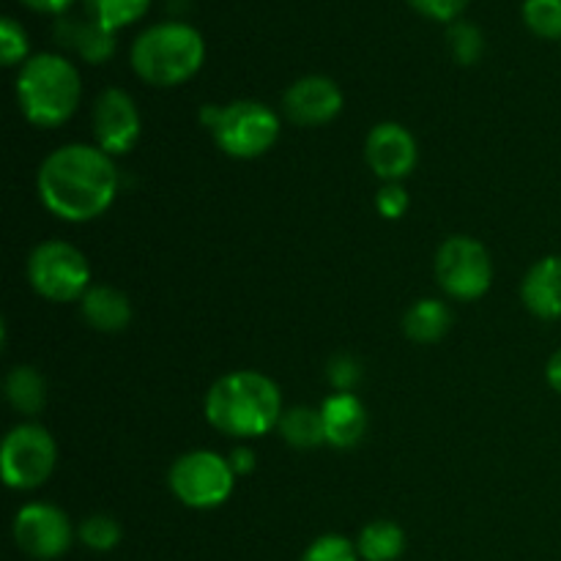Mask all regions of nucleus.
<instances>
[{
	"mask_svg": "<svg viewBox=\"0 0 561 561\" xmlns=\"http://www.w3.org/2000/svg\"><path fill=\"white\" fill-rule=\"evenodd\" d=\"M58 447L47 427L22 422L11 427L0 447V474L11 491H36L53 477Z\"/></svg>",
	"mask_w": 561,
	"mask_h": 561,
	"instance_id": "nucleus-8",
	"label": "nucleus"
},
{
	"mask_svg": "<svg viewBox=\"0 0 561 561\" xmlns=\"http://www.w3.org/2000/svg\"><path fill=\"white\" fill-rule=\"evenodd\" d=\"M230 469L236 471V477H244V474H250L252 469H255V455H252V449H247V447H239V449H233V455H230Z\"/></svg>",
	"mask_w": 561,
	"mask_h": 561,
	"instance_id": "nucleus-31",
	"label": "nucleus"
},
{
	"mask_svg": "<svg viewBox=\"0 0 561 561\" xmlns=\"http://www.w3.org/2000/svg\"><path fill=\"white\" fill-rule=\"evenodd\" d=\"M356 551L365 561H398L405 551V531L394 520H373L356 537Z\"/></svg>",
	"mask_w": 561,
	"mask_h": 561,
	"instance_id": "nucleus-20",
	"label": "nucleus"
},
{
	"mask_svg": "<svg viewBox=\"0 0 561 561\" xmlns=\"http://www.w3.org/2000/svg\"><path fill=\"white\" fill-rule=\"evenodd\" d=\"M546 376H548V383H551V387L561 394V348L551 356V362H548Z\"/></svg>",
	"mask_w": 561,
	"mask_h": 561,
	"instance_id": "nucleus-33",
	"label": "nucleus"
},
{
	"mask_svg": "<svg viewBox=\"0 0 561 561\" xmlns=\"http://www.w3.org/2000/svg\"><path fill=\"white\" fill-rule=\"evenodd\" d=\"M447 42H449V49H453V58L463 66L477 64V58H480L482 49H485V38H482L480 27L463 20L449 25Z\"/></svg>",
	"mask_w": 561,
	"mask_h": 561,
	"instance_id": "nucleus-25",
	"label": "nucleus"
},
{
	"mask_svg": "<svg viewBox=\"0 0 561 561\" xmlns=\"http://www.w3.org/2000/svg\"><path fill=\"white\" fill-rule=\"evenodd\" d=\"M20 3L31 11H38V14H64L75 0H20Z\"/></svg>",
	"mask_w": 561,
	"mask_h": 561,
	"instance_id": "nucleus-32",
	"label": "nucleus"
},
{
	"mask_svg": "<svg viewBox=\"0 0 561 561\" xmlns=\"http://www.w3.org/2000/svg\"><path fill=\"white\" fill-rule=\"evenodd\" d=\"M436 279L453 299H482L493 283L491 252L471 236H449L436 252Z\"/></svg>",
	"mask_w": 561,
	"mask_h": 561,
	"instance_id": "nucleus-9",
	"label": "nucleus"
},
{
	"mask_svg": "<svg viewBox=\"0 0 561 561\" xmlns=\"http://www.w3.org/2000/svg\"><path fill=\"white\" fill-rule=\"evenodd\" d=\"M283 110L290 124L305 126V129L332 124L340 115V110H343V91H340V85L332 77H299L283 93Z\"/></svg>",
	"mask_w": 561,
	"mask_h": 561,
	"instance_id": "nucleus-13",
	"label": "nucleus"
},
{
	"mask_svg": "<svg viewBox=\"0 0 561 561\" xmlns=\"http://www.w3.org/2000/svg\"><path fill=\"white\" fill-rule=\"evenodd\" d=\"M376 208L383 219H400L409 211V192L403 190V184H383L376 197Z\"/></svg>",
	"mask_w": 561,
	"mask_h": 561,
	"instance_id": "nucleus-30",
	"label": "nucleus"
},
{
	"mask_svg": "<svg viewBox=\"0 0 561 561\" xmlns=\"http://www.w3.org/2000/svg\"><path fill=\"white\" fill-rule=\"evenodd\" d=\"M524 22L535 36L559 42L561 38V0H526Z\"/></svg>",
	"mask_w": 561,
	"mask_h": 561,
	"instance_id": "nucleus-23",
	"label": "nucleus"
},
{
	"mask_svg": "<svg viewBox=\"0 0 561 561\" xmlns=\"http://www.w3.org/2000/svg\"><path fill=\"white\" fill-rule=\"evenodd\" d=\"M80 312L85 323L96 332L118 334L131 321V301L124 290L113 285H91L80 299Z\"/></svg>",
	"mask_w": 561,
	"mask_h": 561,
	"instance_id": "nucleus-17",
	"label": "nucleus"
},
{
	"mask_svg": "<svg viewBox=\"0 0 561 561\" xmlns=\"http://www.w3.org/2000/svg\"><path fill=\"white\" fill-rule=\"evenodd\" d=\"M520 299L531 316L542 321L561 318V255H548L526 272Z\"/></svg>",
	"mask_w": 561,
	"mask_h": 561,
	"instance_id": "nucleus-14",
	"label": "nucleus"
},
{
	"mask_svg": "<svg viewBox=\"0 0 561 561\" xmlns=\"http://www.w3.org/2000/svg\"><path fill=\"white\" fill-rule=\"evenodd\" d=\"M168 485L184 507L214 510L233 493L236 471L230 469V460L214 449H192L170 466Z\"/></svg>",
	"mask_w": 561,
	"mask_h": 561,
	"instance_id": "nucleus-7",
	"label": "nucleus"
},
{
	"mask_svg": "<svg viewBox=\"0 0 561 561\" xmlns=\"http://www.w3.org/2000/svg\"><path fill=\"white\" fill-rule=\"evenodd\" d=\"M148 9L151 0H85L88 16L113 33L146 16Z\"/></svg>",
	"mask_w": 561,
	"mask_h": 561,
	"instance_id": "nucleus-22",
	"label": "nucleus"
},
{
	"mask_svg": "<svg viewBox=\"0 0 561 561\" xmlns=\"http://www.w3.org/2000/svg\"><path fill=\"white\" fill-rule=\"evenodd\" d=\"M466 3H469V0H409V5L416 14L427 16V20L433 22H449V25L458 22Z\"/></svg>",
	"mask_w": 561,
	"mask_h": 561,
	"instance_id": "nucleus-29",
	"label": "nucleus"
},
{
	"mask_svg": "<svg viewBox=\"0 0 561 561\" xmlns=\"http://www.w3.org/2000/svg\"><path fill=\"white\" fill-rule=\"evenodd\" d=\"M365 159L367 168L378 179H383L387 184H400V181L414 173L416 159H420L416 137L403 124L383 121V124L373 126L370 135H367Z\"/></svg>",
	"mask_w": 561,
	"mask_h": 561,
	"instance_id": "nucleus-12",
	"label": "nucleus"
},
{
	"mask_svg": "<svg viewBox=\"0 0 561 561\" xmlns=\"http://www.w3.org/2000/svg\"><path fill=\"white\" fill-rule=\"evenodd\" d=\"M27 283L55 305L80 301L91 288V263L69 241H42L27 257Z\"/></svg>",
	"mask_w": 561,
	"mask_h": 561,
	"instance_id": "nucleus-6",
	"label": "nucleus"
},
{
	"mask_svg": "<svg viewBox=\"0 0 561 561\" xmlns=\"http://www.w3.org/2000/svg\"><path fill=\"white\" fill-rule=\"evenodd\" d=\"M27 33L22 31V25L11 16H3L0 20V60L3 66H16V64H25L27 60Z\"/></svg>",
	"mask_w": 561,
	"mask_h": 561,
	"instance_id": "nucleus-27",
	"label": "nucleus"
},
{
	"mask_svg": "<svg viewBox=\"0 0 561 561\" xmlns=\"http://www.w3.org/2000/svg\"><path fill=\"white\" fill-rule=\"evenodd\" d=\"M77 537H80V542L85 548H91V551H113L115 546L121 542V537H124V531H121V524L115 518H110V515H91V518H85L80 524V529H77Z\"/></svg>",
	"mask_w": 561,
	"mask_h": 561,
	"instance_id": "nucleus-24",
	"label": "nucleus"
},
{
	"mask_svg": "<svg viewBox=\"0 0 561 561\" xmlns=\"http://www.w3.org/2000/svg\"><path fill=\"white\" fill-rule=\"evenodd\" d=\"M118 168L110 153L88 142H69L49 153L36 173L44 208L64 222H91L118 195Z\"/></svg>",
	"mask_w": 561,
	"mask_h": 561,
	"instance_id": "nucleus-1",
	"label": "nucleus"
},
{
	"mask_svg": "<svg viewBox=\"0 0 561 561\" xmlns=\"http://www.w3.org/2000/svg\"><path fill=\"white\" fill-rule=\"evenodd\" d=\"M82 80L77 66L60 53H38L16 75V102L33 126L55 129L77 113Z\"/></svg>",
	"mask_w": 561,
	"mask_h": 561,
	"instance_id": "nucleus-3",
	"label": "nucleus"
},
{
	"mask_svg": "<svg viewBox=\"0 0 561 561\" xmlns=\"http://www.w3.org/2000/svg\"><path fill=\"white\" fill-rule=\"evenodd\" d=\"M206 60V42L186 22H159L131 42L129 64L142 82L175 88L192 80Z\"/></svg>",
	"mask_w": 561,
	"mask_h": 561,
	"instance_id": "nucleus-4",
	"label": "nucleus"
},
{
	"mask_svg": "<svg viewBox=\"0 0 561 561\" xmlns=\"http://www.w3.org/2000/svg\"><path fill=\"white\" fill-rule=\"evenodd\" d=\"M71 540L75 529L69 515L55 504L33 502L14 515V542L31 559H60L71 548Z\"/></svg>",
	"mask_w": 561,
	"mask_h": 561,
	"instance_id": "nucleus-10",
	"label": "nucleus"
},
{
	"mask_svg": "<svg viewBox=\"0 0 561 561\" xmlns=\"http://www.w3.org/2000/svg\"><path fill=\"white\" fill-rule=\"evenodd\" d=\"M91 124L96 146L113 159L129 153L140 140V110L124 88H104L99 93L93 102Z\"/></svg>",
	"mask_w": 561,
	"mask_h": 561,
	"instance_id": "nucleus-11",
	"label": "nucleus"
},
{
	"mask_svg": "<svg viewBox=\"0 0 561 561\" xmlns=\"http://www.w3.org/2000/svg\"><path fill=\"white\" fill-rule=\"evenodd\" d=\"M327 442L337 449L356 447L367 431V411L354 392H334L321 405Z\"/></svg>",
	"mask_w": 561,
	"mask_h": 561,
	"instance_id": "nucleus-16",
	"label": "nucleus"
},
{
	"mask_svg": "<svg viewBox=\"0 0 561 561\" xmlns=\"http://www.w3.org/2000/svg\"><path fill=\"white\" fill-rule=\"evenodd\" d=\"M203 409L214 431L241 442L277 431L285 414L277 383L255 370H236L214 381Z\"/></svg>",
	"mask_w": 561,
	"mask_h": 561,
	"instance_id": "nucleus-2",
	"label": "nucleus"
},
{
	"mask_svg": "<svg viewBox=\"0 0 561 561\" xmlns=\"http://www.w3.org/2000/svg\"><path fill=\"white\" fill-rule=\"evenodd\" d=\"M277 431L296 449H312L327 442L321 409H307V405H294V409L285 411Z\"/></svg>",
	"mask_w": 561,
	"mask_h": 561,
	"instance_id": "nucleus-21",
	"label": "nucleus"
},
{
	"mask_svg": "<svg viewBox=\"0 0 561 561\" xmlns=\"http://www.w3.org/2000/svg\"><path fill=\"white\" fill-rule=\"evenodd\" d=\"M449 327H453V310L438 299L414 301L403 318L405 337L420 345H433L444 340Z\"/></svg>",
	"mask_w": 561,
	"mask_h": 561,
	"instance_id": "nucleus-18",
	"label": "nucleus"
},
{
	"mask_svg": "<svg viewBox=\"0 0 561 561\" xmlns=\"http://www.w3.org/2000/svg\"><path fill=\"white\" fill-rule=\"evenodd\" d=\"M203 124L211 129L219 151L233 159H257L274 148L283 131V121L268 104L239 99L225 107H203Z\"/></svg>",
	"mask_w": 561,
	"mask_h": 561,
	"instance_id": "nucleus-5",
	"label": "nucleus"
},
{
	"mask_svg": "<svg viewBox=\"0 0 561 561\" xmlns=\"http://www.w3.org/2000/svg\"><path fill=\"white\" fill-rule=\"evenodd\" d=\"M301 561H359V551L348 537L323 535L301 553Z\"/></svg>",
	"mask_w": 561,
	"mask_h": 561,
	"instance_id": "nucleus-26",
	"label": "nucleus"
},
{
	"mask_svg": "<svg viewBox=\"0 0 561 561\" xmlns=\"http://www.w3.org/2000/svg\"><path fill=\"white\" fill-rule=\"evenodd\" d=\"M55 42L64 49L80 55L85 64H104L115 53V33L99 25L96 20L80 16H60L55 22Z\"/></svg>",
	"mask_w": 561,
	"mask_h": 561,
	"instance_id": "nucleus-15",
	"label": "nucleus"
},
{
	"mask_svg": "<svg viewBox=\"0 0 561 561\" xmlns=\"http://www.w3.org/2000/svg\"><path fill=\"white\" fill-rule=\"evenodd\" d=\"M327 378L337 392H354L362 378V367L354 356H334L327 365Z\"/></svg>",
	"mask_w": 561,
	"mask_h": 561,
	"instance_id": "nucleus-28",
	"label": "nucleus"
},
{
	"mask_svg": "<svg viewBox=\"0 0 561 561\" xmlns=\"http://www.w3.org/2000/svg\"><path fill=\"white\" fill-rule=\"evenodd\" d=\"M3 394L11 409L25 416H36L44 409V403H47V381H44V376L36 367L16 365L5 376Z\"/></svg>",
	"mask_w": 561,
	"mask_h": 561,
	"instance_id": "nucleus-19",
	"label": "nucleus"
}]
</instances>
